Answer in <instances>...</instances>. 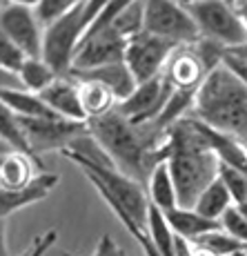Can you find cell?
I'll use <instances>...</instances> for the list:
<instances>
[{
  "mask_svg": "<svg viewBox=\"0 0 247 256\" xmlns=\"http://www.w3.org/2000/svg\"><path fill=\"white\" fill-rule=\"evenodd\" d=\"M4 2H14V4H22V7H32V9H36L40 0H4Z\"/></svg>",
  "mask_w": 247,
  "mask_h": 256,
  "instance_id": "40",
  "label": "cell"
},
{
  "mask_svg": "<svg viewBox=\"0 0 247 256\" xmlns=\"http://www.w3.org/2000/svg\"><path fill=\"white\" fill-rule=\"evenodd\" d=\"M218 178L223 180V185L230 192L234 205H243L247 200V174L236 167L230 165H220L218 167Z\"/></svg>",
  "mask_w": 247,
  "mask_h": 256,
  "instance_id": "28",
  "label": "cell"
},
{
  "mask_svg": "<svg viewBox=\"0 0 247 256\" xmlns=\"http://www.w3.org/2000/svg\"><path fill=\"white\" fill-rule=\"evenodd\" d=\"M0 138H2L4 142H9L14 150L24 152V154L34 156L32 152H29L27 138H24V134H22L20 118L14 114V112L9 110V107L4 105L2 100H0ZM34 158H36V156H34Z\"/></svg>",
  "mask_w": 247,
  "mask_h": 256,
  "instance_id": "25",
  "label": "cell"
},
{
  "mask_svg": "<svg viewBox=\"0 0 247 256\" xmlns=\"http://www.w3.org/2000/svg\"><path fill=\"white\" fill-rule=\"evenodd\" d=\"M42 102L54 112L56 116L67 118L74 122H87L85 112H82L80 92H78V82L72 76H58L52 85L42 94H38Z\"/></svg>",
  "mask_w": 247,
  "mask_h": 256,
  "instance_id": "13",
  "label": "cell"
},
{
  "mask_svg": "<svg viewBox=\"0 0 247 256\" xmlns=\"http://www.w3.org/2000/svg\"><path fill=\"white\" fill-rule=\"evenodd\" d=\"M94 256H125V252L118 248L116 240H114L110 234H102L100 238H98V243H96Z\"/></svg>",
  "mask_w": 247,
  "mask_h": 256,
  "instance_id": "34",
  "label": "cell"
},
{
  "mask_svg": "<svg viewBox=\"0 0 247 256\" xmlns=\"http://www.w3.org/2000/svg\"><path fill=\"white\" fill-rule=\"evenodd\" d=\"M227 54H234V56L243 58V60H247V42L240 47H234V49H227Z\"/></svg>",
  "mask_w": 247,
  "mask_h": 256,
  "instance_id": "39",
  "label": "cell"
},
{
  "mask_svg": "<svg viewBox=\"0 0 247 256\" xmlns=\"http://www.w3.org/2000/svg\"><path fill=\"white\" fill-rule=\"evenodd\" d=\"M176 49H178V45H174V42L142 32L127 40L125 65L130 67L134 80L140 85V82L154 80L165 72L167 62L174 56Z\"/></svg>",
  "mask_w": 247,
  "mask_h": 256,
  "instance_id": "9",
  "label": "cell"
},
{
  "mask_svg": "<svg viewBox=\"0 0 247 256\" xmlns=\"http://www.w3.org/2000/svg\"><path fill=\"white\" fill-rule=\"evenodd\" d=\"M87 127L102 152L116 165V170L138 180L140 185H147V178L158 163V152L167 130L160 132L154 122L134 125L118 110L87 120Z\"/></svg>",
  "mask_w": 247,
  "mask_h": 256,
  "instance_id": "2",
  "label": "cell"
},
{
  "mask_svg": "<svg viewBox=\"0 0 247 256\" xmlns=\"http://www.w3.org/2000/svg\"><path fill=\"white\" fill-rule=\"evenodd\" d=\"M42 172L40 158L24 154V152L14 150L0 165V190L2 192H16L22 190Z\"/></svg>",
  "mask_w": 247,
  "mask_h": 256,
  "instance_id": "16",
  "label": "cell"
},
{
  "mask_svg": "<svg viewBox=\"0 0 247 256\" xmlns=\"http://www.w3.org/2000/svg\"><path fill=\"white\" fill-rule=\"evenodd\" d=\"M20 118V116H18ZM22 134L27 138L29 152L38 158V154L45 152H65L80 136L90 132L87 122H74L60 116L52 118H20Z\"/></svg>",
  "mask_w": 247,
  "mask_h": 256,
  "instance_id": "8",
  "label": "cell"
},
{
  "mask_svg": "<svg viewBox=\"0 0 247 256\" xmlns=\"http://www.w3.org/2000/svg\"><path fill=\"white\" fill-rule=\"evenodd\" d=\"M0 256H9V250H7V218H0Z\"/></svg>",
  "mask_w": 247,
  "mask_h": 256,
  "instance_id": "37",
  "label": "cell"
},
{
  "mask_svg": "<svg viewBox=\"0 0 247 256\" xmlns=\"http://www.w3.org/2000/svg\"><path fill=\"white\" fill-rule=\"evenodd\" d=\"M190 2H196V0H190Z\"/></svg>",
  "mask_w": 247,
  "mask_h": 256,
  "instance_id": "48",
  "label": "cell"
},
{
  "mask_svg": "<svg viewBox=\"0 0 247 256\" xmlns=\"http://www.w3.org/2000/svg\"><path fill=\"white\" fill-rule=\"evenodd\" d=\"M58 180L60 178H58V174H54V172H40V174L27 187H22V190H16V192L0 190V218H7L9 214L27 208V205L45 200L47 196L56 190Z\"/></svg>",
  "mask_w": 247,
  "mask_h": 256,
  "instance_id": "14",
  "label": "cell"
},
{
  "mask_svg": "<svg viewBox=\"0 0 247 256\" xmlns=\"http://www.w3.org/2000/svg\"><path fill=\"white\" fill-rule=\"evenodd\" d=\"M230 208H234V200H232V196H230V192H227V187L223 185V180L216 178L214 183L198 196V200H196V205L192 210H196L198 214L205 216V218L218 220L220 223L223 214Z\"/></svg>",
  "mask_w": 247,
  "mask_h": 256,
  "instance_id": "23",
  "label": "cell"
},
{
  "mask_svg": "<svg viewBox=\"0 0 247 256\" xmlns=\"http://www.w3.org/2000/svg\"><path fill=\"white\" fill-rule=\"evenodd\" d=\"M76 2H80V0H76Z\"/></svg>",
  "mask_w": 247,
  "mask_h": 256,
  "instance_id": "49",
  "label": "cell"
},
{
  "mask_svg": "<svg viewBox=\"0 0 247 256\" xmlns=\"http://www.w3.org/2000/svg\"><path fill=\"white\" fill-rule=\"evenodd\" d=\"M220 228H223V232H227L230 236H234L236 240H240L243 245H247V218L240 214V210L236 208V205L223 214Z\"/></svg>",
  "mask_w": 247,
  "mask_h": 256,
  "instance_id": "31",
  "label": "cell"
},
{
  "mask_svg": "<svg viewBox=\"0 0 247 256\" xmlns=\"http://www.w3.org/2000/svg\"><path fill=\"white\" fill-rule=\"evenodd\" d=\"M82 7H85V0L76 2L67 14H62L56 22L45 27L42 60H45L58 76H69L72 65H74V56H76V49L82 40V34H85Z\"/></svg>",
  "mask_w": 247,
  "mask_h": 256,
  "instance_id": "6",
  "label": "cell"
},
{
  "mask_svg": "<svg viewBox=\"0 0 247 256\" xmlns=\"http://www.w3.org/2000/svg\"><path fill=\"white\" fill-rule=\"evenodd\" d=\"M223 65L247 87V60H243V58H238V56H234V54H227L225 52Z\"/></svg>",
  "mask_w": 247,
  "mask_h": 256,
  "instance_id": "33",
  "label": "cell"
},
{
  "mask_svg": "<svg viewBox=\"0 0 247 256\" xmlns=\"http://www.w3.org/2000/svg\"><path fill=\"white\" fill-rule=\"evenodd\" d=\"M76 80V78H74ZM78 82V92H80V102H82V112H85L87 120H94V118H100L110 112L116 110L118 100L112 94L110 87H105L98 80H76Z\"/></svg>",
  "mask_w": 247,
  "mask_h": 256,
  "instance_id": "20",
  "label": "cell"
},
{
  "mask_svg": "<svg viewBox=\"0 0 247 256\" xmlns=\"http://www.w3.org/2000/svg\"><path fill=\"white\" fill-rule=\"evenodd\" d=\"M24 60H27L24 52H20V49L14 45L12 40H7L4 36H0V70L18 76V72H20V67L24 65Z\"/></svg>",
  "mask_w": 247,
  "mask_h": 256,
  "instance_id": "29",
  "label": "cell"
},
{
  "mask_svg": "<svg viewBox=\"0 0 247 256\" xmlns=\"http://www.w3.org/2000/svg\"><path fill=\"white\" fill-rule=\"evenodd\" d=\"M192 116L247 145V87L225 65H218L205 78Z\"/></svg>",
  "mask_w": 247,
  "mask_h": 256,
  "instance_id": "3",
  "label": "cell"
},
{
  "mask_svg": "<svg viewBox=\"0 0 247 256\" xmlns=\"http://www.w3.org/2000/svg\"><path fill=\"white\" fill-rule=\"evenodd\" d=\"M147 198L152 205H156L158 210L170 212L174 208H178V196H176V185L172 178L170 165L165 160H158L156 167L152 170L150 178H147Z\"/></svg>",
  "mask_w": 247,
  "mask_h": 256,
  "instance_id": "19",
  "label": "cell"
},
{
  "mask_svg": "<svg viewBox=\"0 0 247 256\" xmlns=\"http://www.w3.org/2000/svg\"><path fill=\"white\" fill-rule=\"evenodd\" d=\"M230 256H247V248L245 250H238V252H234V254H230Z\"/></svg>",
  "mask_w": 247,
  "mask_h": 256,
  "instance_id": "44",
  "label": "cell"
},
{
  "mask_svg": "<svg viewBox=\"0 0 247 256\" xmlns=\"http://www.w3.org/2000/svg\"><path fill=\"white\" fill-rule=\"evenodd\" d=\"M236 4H238V9H243V7H247V0H238Z\"/></svg>",
  "mask_w": 247,
  "mask_h": 256,
  "instance_id": "45",
  "label": "cell"
},
{
  "mask_svg": "<svg viewBox=\"0 0 247 256\" xmlns=\"http://www.w3.org/2000/svg\"><path fill=\"white\" fill-rule=\"evenodd\" d=\"M76 4V0H40L36 7V16L42 22V27H49L52 22H56L62 14H67L69 9Z\"/></svg>",
  "mask_w": 247,
  "mask_h": 256,
  "instance_id": "30",
  "label": "cell"
},
{
  "mask_svg": "<svg viewBox=\"0 0 247 256\" xmlns=\"http://www.w3.org/2000/svg\"><path fill=\"white\" fill-rule=\"evenodd\" d=\"M176 2H180V4H185V7H187V4H190V0H176Z\"/></svg>",
  "mask_w": 247,
  "mask_h": 256,
  "instance_id": "47",
  "label": "cell"
},
{
  "mask_svg": "<svg viewBox=\"0 0 247 256\" xmlns=\"http://www.w3.org/2000/svg\"><path fill=\"white\" fill-rule=\"evenodd\" d=\"M238 12H240V18H243V24H245V29H247V7L238 9Z\"/></svg>",
  "mask_w": 247,
  "mask_h": 256,
  "instance_id": "42",
  "label": "cell"
},
{
  "mask_svg": "<svg viewBox=\"0 0 247 256\" xmlns=\"http://www.w3.org/2000/svg\"><path fill=\"white\" fill-rule=\"evenodd\" d=\"M62 156H67L72 163H76L85 172V176L90 178V183L96 187V192L100 194V198L105 200V203H118L138 228H142V230L147 228L150 198H147L145 185L130 178V176L122 174V172L116 170L114 165L92 163V160H85L74 154H62Z\"/></svg>",
  "mask_w": 247,
  "mask_h": 256,
  "instance_id": "4",
  "label": "cell"
},
{
  "mask_svg": "<svg viewBox=\"0 0 247 256\" xmlns=\"http://www.w3.org/2000/svg\"><path fill=\"white\" fill-rule=\"evenodd\" d=\"M58 78V74L47 65L42 58H27L18 72V82L22 90L32 94H42Z\"/></svg>",
  "mask_w": 247,
  "mask_h": 256,
  "instance_id": "24",
  "label": "cell"
},
{
  "mask_svg": "<svg viewBox=\"0 0 247 256\" xmlns=\"http://www.w3.org/2000/svg\"><path fill=\"white\" fill-rule=\"evenodd\" d=\"M176 256H194V250H192L190 240L176 236Z\"/></svg>",
  "mask_w": 247,
  "mask_h": 256,
  "instance_id": "36",
  "label": "cell"
},
{
  "mask_svg": "<svg viewBox=\"0 0 247 256\" xmlns=\"http://www.w3.org/2000/svg\"><path fill=\"white\" fill-rule=\"evenodd\" d=\"M112 27L116 29L118 34H122L127 40L145 32V4H142V0L132 2L130 7L112 22Z\"/></svg>",
  "mask_w": 247,
  "mask_h": 256,
  "instance_id": "26",
  "label": "cell"
},
{
  "mask_svg": "<svg viewBox=\"0 0 247 256\" xmlns=\"http://www.w3.org/2000/svg\"><path fill=\"white\" fill-rule=\"evenodd\" d=\"M172 90H174L172 82L167 80L165 74H160L154 80L140 82L130 98L118 102L116 110L125 118H130L134 125L154 122L156 118L160 116V112L165 110L167 100H170V96H172Z\"/></svg>",
  "mask_w": 247,
  "mask_h": 256,
  "instance_id": "12",
  "label": "cell"
},
{
  "mask_svg": "<svg viewBox=\"0 0 247 256\" xmlns=\"http://www.w3.org/2000/svg\"><path fill=\"white\" fill-rule=\"evenodd\" d=\"M192 250H194V256H216V254L207 252V250H202V248H198V245H194V243H192Z\"/></svg>",
  "mask_w": 247,
  "mask_h": 256,
  "instance_id": "41",
  "label": "cell"
},
{
  "mask_svg": "<svg viewBox=\"0 0 247 256\" xmlns=\"http://www.w3.org/2000/svg\"><path fill=\"white\" fill-rule=\"evenodd\" d=\"M158 160L170 165L176 185L178 208L192 210L198 196L218 178V158L202 140L192 116L174 122L165 132V140L158 152Z\"/></svg>",
  "mask_w": 247,
  "mask_h": 256,
  "instance_id": "1",
  "label": "cell"
},
{
  "mask_svg": "<svg viewBox=\"0 0 247 256\" xmlns=\"http://www.w3.org/2000/svg\"><path fill=\"white\" fill-rule=\"evenodd\" d=\"M194 245H198V248L207 250V252H212L216 256H230V254L238 252V250L247 248V245H243L240 240H236L234 236H230L227 232H223V230H216V232L200 236V238L194 240Z\"/></svg>",
  "mask_w": 247,
  "mask_h": 256,
  "instance_id": "27",
  "label": "cell"
},
{
  "mask_svg": "<svg viewBox=\"0 0 247 256\" xmlns=\"http://www.w3.org/2000/svg\"><path fill=\"white\" fill-rule=\"evenodd\" d=\"M12 152H14V147L9 145V142H4L2 138H0V165H2V160L7 158V156L12 154Z\"/></svg>",
  "mask_w": 247,
  "mask_h": 256,
  "instance_id": "38",
  "label": "cell"
},
{
  "mask_svg": "<svg viewBox=\"0 0 247 256\" xmlns=\"http://www.w3.org/2000/svg\"><path fill=\"white\" fill-rule=\"evenodd\" d=\"M150 240L154 243V248L162 256H176V234L172 230L170 220H167L165 212L158 210L156 205L150 203L147 210V228H145Z\"/></svg>",
  "mask_w": 247,
  "mask_h": 256,
  "instance_id": "22",
  "label": "cell"
},
{
  "mask_svg": "<svg viewBox=\"0 0 247 256\" xmlns=\"http://www.w3.org/2000/svg\"><path fill=\"white\" fill-rule=\"evenodd\" d=\"M145 4V32L174 45H194L200 40L198 27L190 9L176 0H142Z\"/></svg>",
  "mask_w": 247,
  "mask_h": 256,
  "instance_id": "7",
  "label": "cell"
},
{
  "mask_svg": "<svg viewBox=\"0 0 247 256\" xmlns=\"http://www.w3.org/2000/svg\"><path fill=\"white\" fill-rule=\"evenodd\" d=\"M12 87H20L18 76H14V74H7V72L0 70V90H12Z\"/></svg>",
  "mask_w": 247,
  "mask_h": 256,
  "instance_id": "35",
  "label": "cell"
},
{
  "mask_svg": "<svg viewBox=\"0 0 247 256\" xmlns=\"http://www.w3.org/2000/svg\"><path fill=\"white\" fill-rule=\"evenodd\" d=\"M196 127H198V132H200L202 140L207 142V147L216 154L220 165L236 167V170L247 174V145L245 142H240L238 138H234V136H230V134H223V132H218V130H212V127H207L205 122H200V120H196Z\"/></svg>",
  "mask_w": 247,
  "mask_h": 256,
  "instance_id": "15",
  "label": "cell"
},
{
  "mask_svg": "<svg viewBox=\"0 0 247 256\" xmlns=\"http://www.w3.org/2000/svg\"><path fill=\"white\" fill-rule=\"evenodd\" d=\"M225 2H227V4H232V7H238V4H236L238 0H225Z\"/></svg>",
  "mask_w": 247,
  "mask_h": 256,
  "instance_id": "46",
  "label": "cell"
},
{
  "mask_svg": "<svg viewBox=\"0 0 247 256\" xmlns=\"http://www.w3.org/2000/svg\"><path fill=\"white\" fill-rule=\"evenodd\" d=\"M72 78H76V80H82V78H87V80H98L102 82L105 87H110L112 94L116 96L118 102H122L125 98H130L134 90L138 87V82L134 80V76H132L130 67L125 65V62H116V65H105V67H98V70H90V72H80V74H69Z\"/></svg>",
  "mask_w": 247,
  "mask_h": 256,
  "instance_id": "17",
  "label": "cell"
},
{
  "mask_svg": "<svg viewBox=\"0 0 247 256\" xmlns=\"http://www.w3.org/2000/svg\"><path fill=\"white\" fill-rule=\"evenodd\" d=\"M0 100L20 118H52L56 116L52 110L42 102L38 94H32L22 87H12V90H0Z\"/></svg>",
  "mask_w": 247,
  "mask_h": 256,
  "instance_id": "21",
  "label": "cell"
},
{
  "mask_svg": "<svg viewBox=\"0 0 247 256\" xmlns=\"http://www.w3.org/2000/svg\"><path fill=\"white\" fill-rule=\"evenodd\" d=\"M236 208H238V210H240V214H243L245 218H247V200H245L243 205H236Z\"/></svg>",
  "mask_w": 247,
  "mask_h": 256,
  "instance_id": "43",
  "label": "cell"
},
{
  "mask_svg": "<svg viewBox=\"0 0 247 256\" xmlns=\"http://www.w3.org/2000/svg\"><path fill=\"white\" fill-rule=\"evenodd\" d=\"M125 49H127V38L122 34H118L112 24L110 27L90 29L76 49L74 65L69 74H80V72L98 70V67L105 65L125 62Z\"/></svg>",
  "mask_w": 247,
  "mask_h": 256,
  "instance_id": "11",
  "label": "cell"
},
{
  "mask_svg": "<svg viewBox=\"0 0 247 256\" xmlns=\"http://www.w3.org/2000/svg\"><path fill=\"white\" fill-rule=\"evenodd\" d=\"M165 216H167V220H170L174 234L180 236V238H185V240H190V243H194L196 238H200V236H205V234H210V232L223 230L218 220L205 218V216L198 214L196 210L174 208V210L165 212Z\"/></svg>",
  "mask_w": 247,
  "mask_h": 256,
  "instance_id": "18",
  "label": "cell"
},
{
  "mask_svg": "<svg viewBox=\"0 0 247 256\" xmlns=\"http://www.w3.org/2000/svg\"><path fill=\"white\" fill-rule=\"evenodd\" d=\"M200 38L212 40L225 49H234L247 42V29L243 24L238 7L225 0H196L187 4Z\"/></svg>",
  "mask_w": 247,
  "mask_h": 256,
  "instance_id": "5",
  "label": "cell"
},
{
  "mask_svg": "<svg viewBox=\"0 0 247 256\" xmlns=\"http://www.w3.org/2000/svg\"><path fill=\"white\" fill-rule=\"evenodd\" d=\"M0 36L12 40L27 58H42L45 27L38 20L36 9L0 0Z\"/></svg>",
  "mask_w": 247,
  "mask_h": 256,
  "instance_id": "10",
  "label": "cell"
},
{
  "mask_svg": "<svg viewBox=\"0 0 247 256\" xmlns=\"http://www.w3.org/2000/svg\"><path fill=\"white\" fill-rule=\"evenodd\" d=\"M114 214H116V212H114ZM116 218L120 220L122 225H125V230L132 234V238H134L136 243L140 245V250H142V252H145V256H162V254H160V252H158V250L154 248V243H152V240H150V236H147V232H145V230H142V228H138V225L134 223V220H132L130 216H127V212H122V210H120V212H118V214H116Z\"/></svg>",
  "mask_w": 247,
  "mask_h": 256,
  "instance_id": "32",
  "label": "cell"
}]
</instances>
